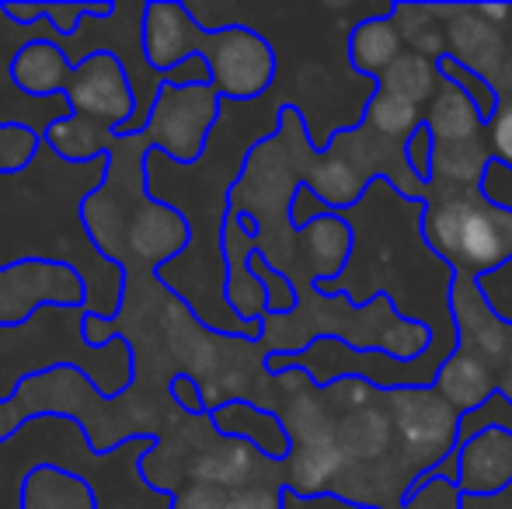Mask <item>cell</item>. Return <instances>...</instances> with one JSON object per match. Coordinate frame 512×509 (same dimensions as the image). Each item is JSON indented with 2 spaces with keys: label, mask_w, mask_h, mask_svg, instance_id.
<instances>
[{
  "label": "cell",
  "mask_w": 512,
  "mask_h": 509,
  "mask_svg": "<svg viewBox=\"0 0 512 509\" xmlns=\"http://www.w3.org/2000/svg\"><path fill=\"white\" fill-rule=\"evenodd\" d=\"M140 49L147 67L168 77L178 63L199 60L209 70V88L223 102H255L276 81V49L248 25L206 32L182 0H150L140 21Z\"/></svg>",
  "instance_id": "obj_1"
},
{
  "label": "cell",
  "mask_w": 512,
  "mask_h": 509,
  "mask_svg": "<svg viewBox=\"0 0 512 509\" xmlns=\"http://www.w3.org/2000/svg\"><path fill=\"white\" fill-rule=\"evenodd\" d=\"M11 81L25 95L67 98V116L119 129L136 116V91L126 63L108 49H95L84 60H70V53L53 39H32L11 56Z\"/></svg>",
  "instance_id": "obj_2"
},
{
  "label": "cell",
  "mask_w": 512,
  "mask_h": 509,
  "mask_svg": "<svg viewBox=\"0 0 512 509\" xmlns=\"http://www.w3.org/2000/svg\"><path fill=\"white\" fill-rule=\"evenodd\" d=\"M439 196L422 199V234L453 276L478 279L512 262V213L492 210L478 189L436 185Z\"/></svg>",
  "instance_id": "obj_3"
},
{
  "label": "cell",
  "mask_w": 512,
  "mask_h": 509,
  "mask_svg": "<svg viewBox=\"0 0 512 509\" xmlns=\"http://www.w3.org/2000/svg\"><path fill=\"white\" fill-rule=\"evenodd\" d=\"M220 112L223 98L209 84H171V77H161L147 109V123L126 140L140 154H164L189 168L203 157L209 133L220 123Z\"/></svg>",
  "instance_id": "obj_4"
},
{
  "label": "cell",
  "mask_w": 512,
  "mask_h": 509,
  "mask_svg": "<svg viewBox=\"0 0 512 509\" xmlns=\"http://www.w3.org/2000/svg\"><path fill=\"white\" fill-rule=\"evenodd\" d=\"M84 297V279L70 262L25 255L0 269V328H21L42 304L81 307Z\"/></svg>",
  "instance_id": "obj_5"
},
{
  "label": "cell",
  "mask_w": 512,
  "mask_h": 509,
  "mask_svg": "<svg viewBox=\"0 0 512 509\" xmlns=\"http://www.w3.org/2000/svg\"><path fill=\"white\" fill-rule=\"evenodd\" d=\"M391 405V419L398 426L401 440L411 447V454H425V464H436L450 450H457V426L460 415L432 391L425 387H391L384 394Z\"/></svg>",
  "instance_id": "obj_6"
},
{
  "label": "cell",
  "mask_w": 512,
  "mask_h": 509,
  "mask_svg": "<svg viewBox=\"0 0 512 509\" xmlns=\"http://www.w3.org/2000/svg\"><path fill=\"white\" fill-rule=\"evenodd\" d=\"M262 238V224L244 210H227L220 234V262L227 269L223 279V300L237 314L241 325H262L265 318V290L258 276L251 272L248 258L258 248Z\"/></svg>",
  "instance_id": "obj_7"
},
{
  "label": "cell",
  "mask_w": 512,
  "mask_h": 509,
  "mask_svg": "<svg viewBox=\"0 0 512 509\" xmlns=\"http://www.w3.org/2000/svg\"><path fill=\"white\" fill-rule=\"evenodd\" d=\"M512 489V429L488 426L457 447L460 499H495Z\"/></svg>",
  "instance_id": "obj_8"
},
{
  "label": "cell",
  "mask_w": 512,
  "mask_h": 509,
  "mask_svg": "<svg viewBox=\"0 0 512 509\" xmlns=\"http://www.w3.org/2000/svg\"><path fill=\"white\" fill-rule=\"evenodd\" d=\"M443 46L446 56L457 60L460 67L474 70L478 77L492 81L509 60V46L502 39V28H492L478 18L474 4H443Z\"/></svg>",
  "instance_id": "obj_9"
},
{
  "label": "cell",
  "mask_w": 512,
  "mask_h": 509,
  "mask_svg": "<svg viewBox=\"0 0 512 509\" xmlns=\"http://www.w3.org/2000/svg\"><path fill=\"white\" fill-rule=\"evenodd\" d=\"M209 422L220 436H230V440L244 443L255 454L269 457V461H286L293 454V440L286 422L279 419L269 408H258L244 398H230L223 405L209 408Z\"/></svg>",
  "instance_id": "obj_10"
},
{
  "label": "cell",
  "mask_w": 512,
  "mask_h": 509,
  "mask_svg": "<svg viewBox=\"0 0 512 509\" xmlns=\"http://www.w3.org/2000/svg\"><path fill=\"white\" fill-rule=\"evenodd\" d=\"M432 391L464 419V415L478 412L495 394V374L478 356L464 353V349H453V353L439 363L436 377H432Z\"/></svg>",
  "instance_id": "obj_11"
},
{
  "label": "cell",
  "mask_w": 512,
  "mask_h": 509,
  "mask_svg": "<svg viewBox=\"0 0 512 509\" xmlns=\"http://www.w3.org/2000/svg\"><path fill=\"white\" fill-rule=\"evenodd\" d=\"M401 49H405V42H401L398 28H394V21H391V7L363 18L359 25H352V32H349V63L366 81H377V77L384 74V67Z\"/></svg>",
  "instance_id": "obj_12"
},
{
  "label": "cell",
  "mask_w": 512,
  "mask_h": 509,
  "mask_svg": "<svg viewBox=\"0 0 512 509\" xmlns=\"http://www.w3.org/2000/svg\"><path fill=\"white\" fill-rule=\"evenodd\" d=\"M422 126L432 133V143H460V140H478V136H485V123L478 119L474 105L446 81H439L436 95L425 105Z\"/></svg>",
  "instance_id": "obj_13"
},
{
  "label": "cell",
  "mask_w": 512,
  "mask_h": 509,
  "mask_svg": "<svg viewBox=\"0 0 512 509\" xmlns=\"http://www.w3.org/2000/svg\"><path fill=\"white\" fill-rule=\"evenodd\" d=\"M304 241H307V255H310V272H314V286L321 283H335L338 272L345 269L352 255V227L345 224L338 213L328 217H317L304 227Z\"/></svg>",
  "instance_id": "obj_14"
},
{
  "label": "cell",
  "mask_w": 512,
  "mask_h": 509,
  "mask_svg": "<svg viewBox=\"0 0 512 509\" xmlns=\"http://www.w3.org/2000/svg\"><path fill=\"white\" fill-rule=\"evenodd\" d=\"M0 14L7 21H14L18 28H28L35 21H49L53 32H60L63 39H74L81 32L84 18H112L115 4L112 0H81V4H53V0H42V4H18V0H4Z\"/></svg>",
  "instance_id": "obj_15"
},
{
  "label": "cell",
  "mask_w": 512,
  "mask_h": 509,
  "mask_svg": "<svg viewBox=\"0 0 512 509\" xmlns=\"http://www.w3.org/2000/svg\"><path fill=\"white\" fill-rule=\"evenodd\" d=\"M42 143H46L56 157H63L67 164H88V161H108L115 133L88 123V119L63 116L42 129Z\"/></svg>",
  "instance_id": "obj_16"
},
{
  "label": "cell",
  "mask_w": 512,
  "mask_h": 509,
  "mask_svg": "<svg viewBox=\"0 0 512 509\" xmlns=\"http://www.w3.org/2000/svg\"><path fill=\"white\" fill-rule=\"evenodd\" d=\"M439 81H443V77H439V70H436V60L411 53V49H401L384 67V74L373 81V88L387 91V95L401 98V102L415 105V109H422V105H429V98L436 95Z\"/></svg>",
  "instance_id": "obj_17"
},
{
  "label": "cell",
  "mask_w": 512,
  "mask_h": 509,
  "mask_svg": "<svg viewBox=\"0 0 512 509\" xmlns=\"http://www.w3.org/2000/svg\"><path fill=\"white\" fill-rule=\"evenodd\" d=\"M488 140H460V143H432V178L429 182L453 185V189H478V178L488 164Z\"/></svg>",
  "instance_id": "obj_18"
},
{
  "label": "cell",
  "mask_w": 512,
  "mask_h": 509,
  "mask_svg": "<svg viewBox=\"0 0 512 509\" xmlns=\"http://www.w3.org/2000/svg\"><path fill=\"white\" fill-rule=\"evenodd\" d=\"M391 21L411 53L429 56V60H443L446 56L439 4H391Z\"/></svg>",
  "instance_id": "obj_19"
},
{
  "label": "cell",
  "mask_w": 512,
  "mask_h": 509,
  "mask_svg": "<svg viewBox=\"0 0 512 509\" xmlns=\"http://www.w3.org/2000/svg\"><path fill=\"white\" fill-rule=\"evenodd\" d=\"M359 123L373 126L377 136L384 140H401L405 143L418 126H422V109L401 102V98L387 95V91H370V102H366V112L359 116Z\"/></svg>",
  "instance_id": "obj_20"
},
{
  "label": "cell",
  "mask_w": 512,
  "mask_h": 509,
  "mask_svg": "<svg viewBox=\"0 0 512 509\" xmlns=\"http://www.w3.org/2000/svg\"><path fill=\"white\" fill-rule=\"evenodd\" d=\"M251 272L258 276V283H262L265 290V318H290L293 311H297L300 304V293H297V283L290 279V272H283L276 262H269L262 252V245L251 252L248 258Z\"/></svg>",
  "instance_id": "obj_21"
},
{
  "label": "cell",
  "mask_w": 512,
  "mask_h": 509,
  "mask_svg": "<svg viewBox=\"0 0 512 509\" xmlns=\"http://www.w3.org/2000/svg\"><path fill=\"white\" fill-rule=\"evenodd\" d=\"M39 147H42L39 129L18 123V119H4L0 123V178L25 171L32 164V157L39 154Z\"/></svg>",
  "instance_id": "obj_22"
},
{
  "label": "cell",
  "mask_w": 512,
  "mask_h": 509,
  "mask_svg": "<svg viewBox=\"0 0 512 509\" xmlns=\"http://www.w3.org/2000/svg\"><path fill=\"white\" fill-rule=\"evenodd\" d=\"M478 196L485 199L492 210L512 213V168L495 157H488L485 171L478 178Z\"/></svg>",
  "instance_id": "obj_23"
},
{
  "label": "cell",
  "mask_w": 512,
  "mask_h": 509,
  "mask_svg": "<svg viewBox=\"0 0 512 509\" xmlns=\"http://www.w3.org/2000/svg\"><path fill=\"white\" fill-rule=\"evenodd\" d=\"M485 140H488V154L512 168V91H502L499 95V112L485 126Z\"/></svg>",
  "instance_id": "obj_24"
},
{
  "label": "cell",
  "mask_w": 512,
  "mask_h": 509,
  "mask_svg": "<svg viewBox=\"0 0 512 509\" xmlns=\"http://www.w3.org/2000/svg\"><path fill=\"white\" fill-rule=\"evenodd\" d=\"M401 154H405V168L418 185H429L432 178V133L425 126H418L415 133L401 143Z\"/></svg>",
  "instance_id": "obj_25"
},
{
  "label": "cell",
  "mask_w": 512,
  "mask_h": 509,
  "mask_svg": "<svg viewBox=\"0 0 512 509\" xmlns=\"http://www.w3.org/2000/svg\"><path fill=\"white\" fill-rule=\"evenodd\" d=\"M286 213H290V227H293V231H304V227L310 224V220L328 217L331 210L321 203V199L314 196V192L307 189V185H300V182H297V189H293V196H290V206H286Z\"/></svg>",
  "instance_id": "obj_26"
},
{
  "label": "cell",
  "mask_w": 512,
  "mask_h": 509,
  "mask_svg": "<svg viewBox=\"0 0 512 509\" xmlns=\"http://www.w3.org/2000/svg\"><path fill=\"white\" fill-rule=\"evenodd\" d=\"M279 503H283V509H373V506H366V503H349V499H342L338 492L297 496V492H290L286 485L279 489Z\"/></svg>",
  "instance_id": "obj_27"
},
{
  "label": "cell",
  "mask_w": 512,
  "mask_h": 509,
  "mask_svg": "<svg viewBox=\"0 0 512 509\" xmlns=\"http://www.w3.org/2000/svg\"><path fill=\"white\" fill-rule=\"evenodd\" d=\"M168 391H171V398L182 405V412L209 415V405H206V398H203V387H199V381L192 374H175V377H171V384H168Z\"/></svg>",
  "instance_id": "obj_28"
},
{
  "label": "cell",
  "mask_w": 512,
  "mask_h": 509,
  "mask_svg": "<svg viewBox=\"0 0 512 509\" xmlns=\"http://www.w3.org/2000/svg\"><path fill=\"white\" fill-rule=\"evenodd\" d=\"M223 492L213 489V485H192V489L178 492L175 499H171V509H223Z\"/></svg>",
  "instance_id": "obj_29"
},
{
  "label": "cell",
  "mask_w": 512,
  "mask_h": 509,
  "mask_svg": "<svg viewBox=\"0 0 512 509\" xmlns=\"http://www.w3.org/2000/svg\"><path fill=\"white\" fill-rule=\"evenodd\" d=\"M223 509H283L279 489H241L223 499Z\"/></svg>",
  "instance_id": "obj_30"
},
{
  "label": "cell",
  "mask_w": 512,
  "mask_h": 509,
  "mask_svg": "<svg viewBox=\"0 0 512 509\" xmlns=\"http://www.w3.org/2000/svg\"><path fill=\"white\" fill-rule=\"evenodd\" d=\"M495 394H499L506 405H512V339L506 346V356H502L499 370H495Z\"/></svg>",
  "instance_id": "obj_31"
},
{
  "label": "cell",
  "mask_w": 512,
  "mask_h": 509,
  "mask_svg": "<svg viewBox=\"0 0 512 509\" xmlns=\"http://www.w3.org/2000/svg\"><path fill=\"white\" fill-rule=\"evenodd\" d=\"M474 11L492 28H509V21H512V4H474Z\"/></svg>",
  "instance_id": "obj_32"
},
{
  "label": "cell",
  "mask_w": 512,
  "mask_h": 509,
  "mask_svg": "<svg viewBox=\"0 0 512 509\" xmlns=\"http://www.w3.org/2000/svg\"><path fill=\"white\" fill-rule=\"evenodd\" d=\"M509 56H512V21H509Z\"/></svg>",
  "instance_id": "obj_33"
}]
</instances>
